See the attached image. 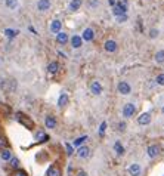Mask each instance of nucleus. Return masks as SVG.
I'll return each instance as SVG.
<instances>
[{"label": "nucleus", "mask_w": 164, "mask_h": 176, "mask_svg": "<svg viewBox=\"0 0 164 176\" xmlns=\"http://www.w3.org/2000/svg\"><path fill=\"white\" fill-rule=\"evenodd\" d=\"M104 49L108 52V53H114V52H117V49H118V44L115 40H107L105 43H104Z\"/></svg>", "instance_id": "obj_3"}, {"label": "nucleus", "mask_w": 164, "mask_h": 176, "mask_svg": "<svg viewBox=\"0 0 164 176\" xmlns=\"http://www.w3.org/2000/svg\"><path fill=\"white\" fill-rule=\"evenodd\" d=\"M117 89H118V93H121L124 96H127V95L132 93V88H130V85H129L127 82H120Z\"/></svg>", "instance_id": "obj_5"}, {"label": "nucleus", "mask_w": 164, "mask_h": 176, "mask_svg": "<svg viewBox=\"0 0 164 176\" xmlns=\"http://www.w3.org/2000/svg\"><path fill=\"white\" fill-rule=\"evenodd\" d=\"M114 151H115L117 155H123L124 154V147L120 144V142H115V144H114Z\"/></svg>", "instance_id": "obj_21"}, {"label": "nucleus", "mask_w": 164, "mask_h": 176, "mask_svg": "<svg viewBox=\"0 0 164 176\" xmlns=\"http://www.w3.org/2000/svg\"><path fill=\"white\" fill-rule=\"evenodd\" d=\"M126 127H127V124H126V122H120L118 123V132H126Z\"/></svg>", "instance_id": "obj_33"}, {"label": "nucleus", "mask_w": 164, "mask_h": 176, "mask_svg": "<svg viewBox=\"0 0 164 176\" xmlns=\"http://www.w3.org/2000/svg\"><path fill=\"white\" fill-rule=\"evenodd\" d=\"M0 158L3 160V161H9L10 158H12V152H10V149H3L1 151V154H0Z\"/></svg>", "instance_id": "obj_19"}, {"label": "nucleus", "mask_w": 164, "mask_h": 176, "mask_svg": "<svg viewBox=\"0 0 164 176\" xmlns=\"http://www.w3.org/2000/svg\"><path fill=\"white\" fill-rule=\"evenodd\" d=\"M155 62L157 64H163L164 62V50H157V53H155Z\"/></svg>", "instance_id": "obj_22"}, {"label": "nucleus", "mask_w": 164, "mask_h": 176, "mask_svg": "<svg viewBox=\"0 0 164 176\" xmlns=\"http://www.w3.org/2000/svg\"><path fill=\"white\" fill-rule=\"evenodd\" d=\"M61 28H62V22H61L59 19H55V21H52V22H50V31H52L53 34L59 33V31H61Z\"/></svg>", "instance_id": "obj_12"}, {"label": "nucleus", "mask_w": 164, "mask_h": 176, "mask_svg": "<svg viewBox=\"0 0 164 176\" xmlns=\"http://www.w3.org/2000/svg\"><path fill=\"white\" fill-rule=\"evenodd\" d=\"M80 37H82L83 42H92L95 39V30L93 28H84Z\"/></svg>", "instance_id": "obj_2"}, {"label": "nucleus", "mask_w": 164, "mask_h": 176, "mask_svg": "<svg viewBox=\"0 0 164 176\" xmlns=\"http://www.w3.org/2000/svg\"><path fill=\"white\" fill-rule=\"evenodd\" d=\"M146 152H148V157L149 158H157L160 155V152H161V148L158 145H149L148 149H146Z\"/></svg>", "instance_id": "obj_4"}, {"label": "nucleus", "mask_w": 164, "mask_h": 176, "mask_svg": "<svg viewBox=\"0 0 164 176\" xmlns=\"http://www.w3.org/2000/svg\"><path fill=\"white\" fill-rule=\"evenodd\" d=\"M126 21H127V15H126V13L120 15V16H117V22H120V24H121V22H126Z\"/></svg>", "instance_id": "obj_35"}, {"label": "nucleus", "mask_w": 164, "mask_h": 176, "mask_svg": "<svg viewBox=\"0 0 164 176\" xmlns=\"http://www.w3.org/2000/svg\"><path fill=\"white\" fill-rule=\"evenodd\" d=\"M158 34H160L158 28H151V30H149V37H151V39H157Z\"/></svg>", "instance_id": "obj_27"}, {"label": "nucleus", "mask_w": 164, "mask_h": 176, "mask_svg": "<svg viewBox=\"0 0 164 176\" xmlns=\"http://www.w3.org/2000/svg\"><path fill=\"white\" fill-rule=\"evenodd\" d=\"M155 82H157L158 86H164V74H158L157 79H155Z\"/></svg>", "instance_id": "obj_30"}, {"label": "nucleus", "mask_w": 164, "mask_h": 176, "mask_svg": "<svg viewBox=\"0 0 164 176\" xmlns=\"http://www.w3.org/2000/svg\"><path fill=\"white\" fill-rule=\"evenodd\" d=\"M65 148H67V154H68V155H73V152H74L73 145H71V144H65Z\"/></svg>", "instance_id": "obj_34"}, {"label": "nucleus", "mask_w": 164, "mask_h": 176, "mask_svg": "<svg viewBox=\"0 0 164 176\" xmlns=\"http://www.w3.org/2000/svg\"><path fill=\"white\" fill-rule=\"evenodd\" d=\"M50 6H52L50 0H39V1H37V9H39L40 12H46V10H49Z\"/></svg>", "instance_id": "obj_9"}, {"label": "nucleus", "mask_w": 164, "mask_h": 176, "mask_svg": "<svg viewBox=\"0 0 164 176\" xmlns=\"http://www.w3.org/2000/svg\"><path fill=\"white\" fill-rule=\"evenodd\" d=\"M105 130H107V122H102V123H101V127H99V135L104 136Z\"/></svg>", "instance_id": "obj_32"}, {"label": "nucleus", "mask_w": 164, "mask_h": 176, "mask_svg": "<svg viewBox=\"0 0 164 176\" xmlns=\"http://www.w3.org/2000/svg\"><path fill=\"white\" fill-rule=\"evenodd\" d=\"M76 176H87V173H86L84 170H79V172H77V175H76Z\"/></svg>", "instance_id": "obj_36"}, {"label": "nucleus", "mask_w": 164, "mask_h": 176, "mask_svg": "<svg viewBox=\"0 0 164 176\" xmlns=\"http://www.w3.org/2000/svg\"><path fill=\"white\" fill-rule=\"evenodd\" d=\"M4 34H6L9 39H13V37L18 34V31H15V30H10V28H6V30H4Z\"/></svg>", "instance_id": "obj_25"}, {"label": "nucleus", "mask_w": 164, "mask_h": 176, "mask_svg": "<svg viewBox=\"0 0 164 176\" xmlns=\"http://www.w3.org/2000/svg\"><path fill=\"white\" fill-rule=\"evenodd\" d=\"M6 147H7V141L3 135H0V149H4Z\"/></svg>", "instance_id": "obj_28"}, {"label": "nucleus", "mask_w": 164, "mask_h": 176, "mask_svg": "<svg viewBox=\"0 0 164 176\" xmlns=\"http://www.w3.org/2000/svg\"><path fill=\"white\" fill-rule=\"evenodd\" d=\"M140 166L138 164V163H133V164H130L129 166V175L130 176H139L140 175Z\"/></svg>", "instance_id": "obj_11"}, {"label": "nucleus", "mask_w": 164, "mask_h": 176, "mask_svg": "<svg viewBox=\"0 0 164 176\" xmlns=\"http://www.w3.org/2000/svg\"><path fill=\"white\" fill-rule=\"evenodd\" d=\"M113 13H114V16L117 18V16L123 15V13H126V12H124V10H121V9H120V7H118V6L115 4V6H113Z\"/></svg>", "instance_id": "obj_24"}, {"label": "nucleus", "mask_w": 164, "mask_h": 176, "mask_svg": "<svg viewBox=\"0 0 164 176\" xmlns=\"http://www.w3.org/2000/svg\"><path fill=\"white\" fill-rule=\"evenodd\" d=\"M161 111H163V114H164V107H163V110H161Z\"/></svg>", "instance_id": "obj_38"}, {"label": "nucleus", "mask_w": 164, "mask_h": 176, "mask_svg": "<svg viewBox=\"0 0 164 176\" xmlns=\"http://www.w3.org/2000/svg\"><path fill=\"white\" fill-rule=\"evenodd\" d=\"M87 139H89V136H80V138H77V139L74 141V144H73V145H74V147H82Z\"/></svg>", "instance_id": "obj_23"}, {"label": "nucleus", "mask_w": 164, "mask_h": 176, "mask_svg": "<svg viewBox=\"0 0 164 176\" xmlns=\"http://www.w3.org/2000/svg\"><path fill=\"white\" fill-rule=\"evenodd\" d=\"M77 155L80 158H87L90 155V149L87 147H79V151H77Z\"/></svg>", "instance_id": "obj_15"}, {"label": "nucleus", "mask_w": 164, "mask_h": 176, "mask_svg": "<svg viewBox=\"0 0 164 176\" xmlns=\"http://www.w3.org/2000/svg\"><path fill=\"white\" fill-rule=\"evenodd\" d=\"M68 102H70L68 95H67L65 92H62V93L59 95V99H58V107H59V108H64V107L68 105Z\"/></svg>", "instance_id": "obj_10"}, {"label": "nucleus", "mask_w": 164, "mask_h": 176, "mask_svg": "<svg viewBox=\"0 0 164 176\" xmlns=\"http://www.w3.org/2000/svg\"><path fill=\"white\" fill-rule=\"evenodd\" d=\"M82 0H71L70 1V6H68V9L71 10V12H76V10H79L80 7H82Z\"/></svg>", "instance_id": "obj_17"}, {"label": "nucleus", "mask_w": 164, "mask_h": 176, "mask_svg": "<svg viewBox=\"0 0 164 176\" xmlns=\"http://www.w3.org/2000/svg\"><path fill=\"white\" fill-rule=\"evenodd\" d=\"M102 85H101V82H98V80H95V82H92V85H90V92H92V95H95V96H99L101 93H102Z\"/></svg>", "instance_id": "obj_6"}, {"label": "nucleus", "mask_w": 164, "mask_h": 176, "mask_svg": "<svg viewBox=\"0 0 164 176\" xmlns=\"http://www.w3.org/2000/svg\"><path fill=\"white\" fill-rule=\"evenodd\" d=\"M138 123H139L140 126L149 124V123H151V114H149V113H142V114L138 117Z\"/></svg>", "instance_id": "obj_7"}, {"label": "nucleus", "mask_w": 164, "mask_h": 176, "mask_svg": "<svg viewBox=\"0 0 164 176\" xmlns=\"http://www.w3.org/2000/svg\"><path fill=\"white\" fill-rule=\"evenodd\" d=\"M47 176H61V170L56 166H50L47 170Z\"/></svg>", "instance_id": "obj_20"}, {"label": "nucleus", "mask_w": 164, "mask_h": 176, "mask_svg": "<svg viewBox=\"0 0 164 176\" xmlns=\"http://www.w3.org/2000/svg\"><path fill=\"white\" fill-rule=\"evenodd\" d=\"M83 44V40L80 36H73L71 37V46L74 47V49H80Z\"/></svg>", "instance_id": "obj_16"}, {"label": "nucleus", "mask_w": 164, "mask_h": 176, "mask_svg": "<svg viewBox=\"0 0 164 176\" xmlns=\"http://www.w3.org/2000/svg\"><path fill=\"white\" fill-rule=\"evenodd\" d=\"M44 124H46L47 129H55V127H56V120H55V117H53V116H47L46 120H44Z\"/></svg>", "instance_id": "obj_14"}, {"label": "nucleus", "mask_w": 164, "mask_h": 176, "mask_svg": "<svg viewBox=\"0 0 164 176\" xmlns=\"http://www.w3.org/2000/svg\"><path fill=\"white\" fill-rule=\"evenodd\" d=\"M136 114V105L133 102H129L123 107V117L124 119H132Z\"/></svg>", "instance_id": "obj_1"}, {"label": "nucleus", "mask_w": 164, "mask_h": 176, "mask_svg": "<svg viewBox=\"0 0 164 176\" xmlns=\"http://www.w3.org/2000/svg\"><path fill=\"white\" fill-rule=\"evenodd\" d=\"M18 120H19V122H21V123H22L27 129H33V127H34V123H33V122H31L27 116H24V114H21V113L18 114Z\"/></svg>", "instance_id": "obj_8"}, {"label": "nucleus", "mask_w": 164, "mask_h": 176, "mask_svg": "<svg viewBox=\"0 0 164 176\" xmlns=\"http://www.w3.org/2000/svg\"><path fill=\"white\" fill-rule=\"evenodd\" d=\"M9 161H10V167H13V169H18L19 167V160L18 158H10Z\"/></svg>", "instance_id": "obj_29"}, {"label": "nucleus", "mask_w": 164, "mask_h": 176, "mask_svg": "<svg viewBox=\"0 0 164 176\" xmlns=\"http://www.w3.org/2000/svg\"><path fill=\"white\" fill-rule=\"evenodd\" d=\"M12 176H28V173L25 172V170H21V169H16L15 172H13V175Z\"/></svg>", "instance_id": "obj_31"}, {"label": "nucleus", "mask_w": 164, "mask_h": 176, "mask_svg": "<svg viewBox=\"0 0 164 176\" xmlns=\"http://www.w3.org/2000/svg\"><path fill=\"white\" fill-rule=\"evenodd\" d=\"M6 6L9 9H15L18 6V0H6Z\"/></svg>", "instance_id": "obj_26"}, {"label": "nucleus", "mask_w": 164, "mask_h": 176, "mask_svg": "<svg viewBox=\"0 0 164 176\" xmlns=\"http://www.w3.org/2000/svg\"><path fill=\"white\" fill-rule=\"evenodd\" d=\"M115 3H117V0H108V4L110 6H115Z\"/></svg>", "instance_id": "obj_37"}, {"label": "nucleus", "mask_w": 164, "mask_h": 176, "mask_svg": "<svg viewBox=\"0 0 164 176\" xmlns=\"http://www.w3.org/2000/svg\"><path fill=\"white\" fill-rule=\"evenodd\" d=\"M47 71H49L50 74H55V73H58V71H59V64H58L56 61L50 62V64L47 65Z\"/></svg>", "instance_id": "obj_18"}, {"label": "nucleus", "mask_w": 164, "mask_h": 176, "mask_svg": "<svg viewBox=\"0 0 164 176\" xmlns=\"http://www.w3.org/2000/svg\"><path fill=\"white\" fill-rule=\"evenodd\" d=\"M56 42H58L59 44L68 43V34H67V33H64V31L56 33Z\"/></svg>", "instance_id": "obj_13"}]
</instances>
